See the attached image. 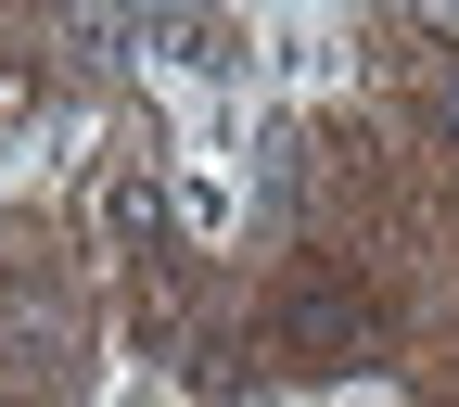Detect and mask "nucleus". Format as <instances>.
I'll return each mask as SVG.
<instances>
[{"label":"nucleus","instance_id":"2","mask_svg":"<svg viewBox=\"0 0 459 407\" xmlns=\"http://www.w3.org/2000/svg\"><path fill=\"white\" fill-rule=\"evenodd\" d=\"M166 229H179V242H230V229H243V165H217V153L166 165Z\"/></svg>","mask_w":459,"mask_h":407},{"label":"nucleus","instance_id":"4","mask_svg":"<svg viewBox=\"0 0 459 407\" xmlns=\"http://www.w3.org/2000/svg\"><path fill=\"white\" fill-rule=\"evenodd\" d=\"M90 216L115 229V242H141V229L166 216V165H153V153H102V165H90Z\"/></svg>","mask_w":459,"mask_h":407},{"label":"nucleus","instance_id":"8","mask_svg":"<svg viewBox=\"0 0 459 407\" xmlns=\"http://www.w3.org/2000/svg\"><path fill=\"white\" fill-rule=\"evenodd\" d=\"M0 407H13V394H0Z\"/></svg>","mask_w":459,"mask_h":407},{"label":"nucleus","instance_id":"3","mask_svg":"<svg viewBox=\"0 0 459 407\" xmlns=\"http://www.w3.org/2000/svg\"><path fill=\"white\" fill-rule=\"evenodd\" d=\"M332 64H344V26H319V13H268L255 26V77L268 89H319Z\"/></svg>","mask_w":459,"mask_h":407},{"label":"nucleus","instance_id":"5","mask_svg":"<svg viewBox=\"0 0 459 407\" xmlns=\"http://www.w3.org/2000/svg\"><path fill=\"white\" fill-rule=\"evenodd\" d=\"M0 140H26V77L0 64Z\"/></svg>","mask_w":459,"mask_h":407},{"label":"nucleus","instance_id":"6","mask_svg":"<svg viewBox=\"0 0 459 407\" xmlns=\"http://www.w3.org/2000/svg\"><path fill=\"white\" fill-rule=\"evenodd\" d=\"M434 140L459 153V77H434Z\"/></svg>","mask_w":459,"mask_h":407},{"label":"nucleus","instance_id":"7","mask_svg":"<svg viewBox=\"0 0 459 407\" xmlns=\"http://www.w3.org/2000/svg\"><path fill=\"white\" fill-rule=\"evenodd\" d=\"M294 407H370V394H294Z\"/></svg>","mask_w":459,"mask_h":407},{"label":"nucleus","instance_id":"1","mask_svg":"<svg viewBox=\"0 0 459 407\" xmlns=\"http://www.w3.org/2000/svg\"><path fill=\"white\" fill-rule=\"evenodd\" d=\"M141 64L179 77L192 102H243V77H255V26H230V13H141Z\"/></svg>","mask_w":459,"mask_h":407}]
</instances>
